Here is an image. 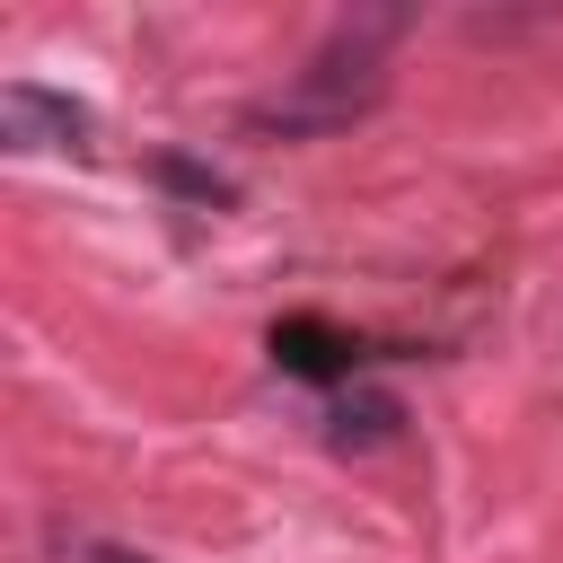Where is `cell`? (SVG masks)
<instances>
[{
  "label": "cell",
  "instance_id": "obj_1",
  "mask_svg": "<svg viewBox=\"0 0 563 563\" xmlns=\"http://www.w3.org/2000/svg\"><path fill=\"white\" fill-rule=\"evenodd\" d=\"M0 141L9 150H79L88 141V106L35 88V79H9L0 88Z\"/></svg>",
  "mask_w": 563,
  "mask_h": 563
},
{
  "label": "cell",
  "instance_id": "obj_4",
  "mask_svg": "<svg viewBox=\"0 0 563 563\" xmlns=\"http://www.w3.org/2000/svg\"><path fill=\"white\" fill-rule=\"evenodd\" d=\"M158 176H167L176 194H194V202H220V194H229V185H220L211 167H194V158H158Z\"/></svg>",
  "mask_w": 563,
  "mask_h": 563
},
{
  "label": "cell",
  "instance_id": "obj_5",
  "mask_svg": "<svg viewBox=\"0 0 563 563\" xmlns=\"http://www.w3.org/2000/svg\"><path fill=\"white\" fill-rule=\"evenodd\" d=\"M79 563H150V554H132V545H88Z\"/></svg>",
  "mask_w": 563,
  "mask_h": 563
},
{
  "label": "cell",
  "instance_id": "obj_2",
  "mask_svg": "<svg viewBox=\"0 0 563 563\" xmlns=\"http://www.w3.org/2000/svg\"><path fill=\"white\" fill-rule=\"evenodd\" d=\"M273 361H282L290 378H352V369H361V343L334 334V325H317V317H282V325H273Z\"/></svg>",
  "mask_w": 563,
  "mask_h": 563
},
{
  "label": "cell",
  "instance_id": "obj_3",
  "mask_svg": "<svg viewBox=\"0 0 563 563\" xmlns=\"http://www.w3.org/2000/svg\"><path fill=\"white\" fill-rule=\"evenodd\" d=\"M396 422H405L396 396H343L334 422H325V440H334V449H378V440H396Z\"/></svg>",
  "mask_w": 563,
  "mask_h": 563
}]
</instances>
